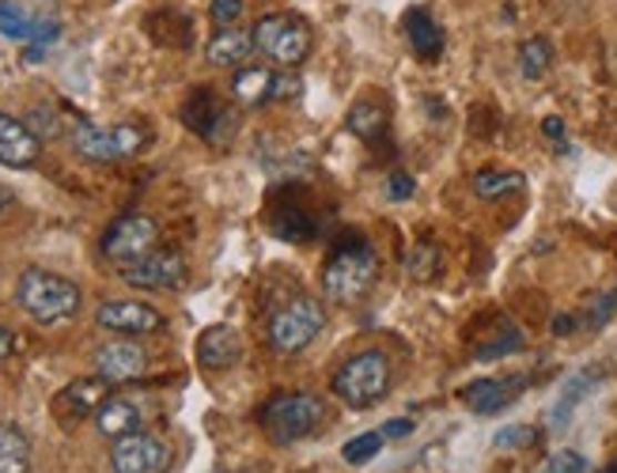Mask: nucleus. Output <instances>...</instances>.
<instances>
[{
  "instance_id": "obj_1",
  "label": "nucleus",
  "mask_w": 617,
  "mask_h": 473,
  "mask_svg": "<svg viewBox=\"0 0 617 473\" xmlns=\"http://www.w3.org/2000/svg\"><path fill=\"white\" fill-rule=\"evenodd\" d=\"M375 276H380V254L356 239V243L337 246L322 265V295L341 308H353L372 292Z\"/></svg>"
},
{
  "instance_id": "obj_2",
  "label": "nucleus",
  "mask_w": 617,
  "mask_h": 473,
  "mask_svg": "<svg viewBox=\"0 0 617 473\" xmlns=\"http://www.w3.org/2000/svg\"><path fill=\"white\" fill-rule=\"evenodd\" d=\"M16 303H20L34 322L53 326V322H64L80 311V289L58 273L27 269L20 276V284H16Z\"/></svg>"
},
{
  "instance_id": "obj_3",
  "label": "nucleus",
  "mask_w": 617,
  "mask_h": 473,
  "mask_svg": "<svg viewBox=\"0 0 617 473\" xmlns=\"http://www.w3.org/2000/svg\"><path fill=\"white\" fill-rule=\"evenodd\" d=\"M391 391V360L380 349H364L348 356L334 375V394L348 410H372Z\"/></svg>"
},
{
  "instance_id": "obj_4",
  "label": "nucleus",
  "mask_w": 617,
  "mask_h": 473,
  "mask_svg": "<svg viewBox=\"0 0 617 473\" xmlns=\"http://www.w3.org/2000/svg\"><path fill=\"white\" fill-rule=\"evenodd\" d=\"M254 50L273 64H281V69H296L315 50V34H311V23L303 16L273 12L254 23Z\"/></svg>"
},
{
  "instance_id": "obj_5",
  "label": "nucleus",
  "mask_w": 617,
  "mask_h": 473,
  "mask_svg": "<svg viewBox=\"0 0 617 473\" xmlns=\"http://www.w3.org/2000/svg\"><path fill=\"white\" fill-rule=\"evenodd\" d=\"M326 421V405L315 394H277L262 405V429L273 443H300Z\"/></svg>"
},
{
  "instance_id": "obj_6",
  "label": "nucleus",
  "mask_w": 617,
  "mask_h": 473,
  "mask_svg": "<svg viewBox=\"0 0 617 473\" xmlns=\"http://www.w3.org/2000/svg\"><path fill=\"white\" fill-rule=\"evenodd\" d=\"M322 326H326V311H322V303L311 300V295H296V300L281 303V308L270 314L265 338H270V345L277 352L292 356V352L307 349L322 333Z\"/></svg>"
},
{
  "instance_id": "obj_7",
  "label": "nucleus",
  "mask_w": 617,
  "mask_h": 473,
  "mask_svg": "<svg viewBox=\"0 0 617 473\" xmlns=\"http://www.w3.org/2000/svg\"><path fill=\"white\" fill-rule=\"evenodd\" d=\"M144 144H149V129L133 122H118V125L80 122L72 129V148L91 163H122L129 155L141 152Z\"/></svg>"
},
{
  "instance_id": "obj_8",
  "label": "nucleus",
  "mask_w": 617,
  "mask_h": 473,
  "mask_svg": "<svg viewBox=\"0 0 617 473\" xmlns=\"http://www.w3.org/2000/svg\"><path fill=\"white\" fill-rule=\"evenodd\" d=\"M155 239H160V224L144 212H125L103 231V254L114 265H133L136 258L152 254Z\"/></svg>"
},
{
  "instance_id": "obj_9",
  "label": "nucleus",
  "mask_w": 617,
  "mask_h": 473,
  "mask_svg": "<svg viewBox=\"0 0 617 473\" xmlns=\"http://www.w3.org/2000/svg\"><path fill=\"white\" fill-rule=\"evenodd\" d=\"M110 466H114V473H168L171 447L149 432L122 435L110 447Z\"/></svg>"
},
{
  "instance_id": "obj_10",
  "label": "nucleus",
  "mask_w": 617,
  "mask_h": 473,
  "mask_svg": "<svg viewBox=\"0 0 617 473\" xmlns=\"http://www.w3.org/2000/svg\"><path fill=\"white\" fill-rule=\"evenodd\" d=\"M122 281L133 284V289H149V292H168L179 289L186 281V258L179 250H152V254L136 258L133 265H122Z\"/></svg>"
},
{
  "instance_id": "obj_11",
  "label": "nucleus",
  "mask_w": 617,
  "mask_h": 473,
  "mask_svg": "<svg viewBox=\"0 0 617 473\" xmlns=\"http://www.w3.org/2000/svg\"><path fill=\"white\" fill-rule=\"evenodd\" d=\"M95 322L110 333H155L163 330V314L136 300H110L95 311Z\"/></svg>"
},
{
  "instance_id": "obj_12",
  "label": "nucleus",
  "mask_w": 617,
  "mask_h": 473,
  "mask_svg": "<svg viewBox=\"0 0 617 473\" xmlns=\"http://www.w3.org/2000/svg\"><path fill=\"white\" fill-rule=\"evenodd\" d=\"M95 368L99 379H107V383H133L149 371V356L133 341H110L95 352Z\"/></svg>"
},
{
  "instance_id": "obj_13",
  "label": "nucleus",
  "mask_w": 617,
  "mask_h": 473,
  "mask_svg": "<svg viewBox=\"0 0 617 473\" xmlns=\"http://www.w3.org/2000/svg\"><path fill=\"white\" fill-rule=\"evenodd\" d=\"M107 379H77L53 397V413L61 421H80V416H95L99 405L107 402Z\"/></svg>"
},
{
  "instance_id": "obj_14",
  "label": "nucleus",
  "mask_w": 617,
  "mask_h": 473,
  "mask_svg": "<svg viewBox=\"0 0 617 473\" xmlns=\"http://www.w3.org/2000/svg\"><path fill=\"white\" fill-rule=\"evenodd\" d=\"M42 141L31 133V125L12 114H0V163L4 167H31L39 160Z\"/></svg>"
},
{
  "instance_id": "obj_15",
  "label": "nucleus",
  "mask_w": 617,
  "mask_h": 473,
  "mask_svg": "<svg viewBox=\"0 0 617 473\" xmlns=\"http://www.w3.org/2000/svg\"><path fill=\"white\" fill-rule=\"evenodd\" d=\"M239 356H243V341H239V333L232 326H209L198 338V360H201V368L227 371V368L239 364Z\"/></svg>"
},
{
  "instance_id": "obj_16",
  "label": "nucleus",
  "mask_w": 617,
  "mask_h": 473,
  "mask_svg": "<svg viewBox=\"0 0 617 473\" xmlns=\"http://www.w3.org/2000/svg\"><path fill=\"white\" fill-rule=\"evenodd\" d=\"M0 34L20 42H53L61 34L58 23H34L31 12L20 8L16 0H0Z\"/></svg>"
},
{
  "instance_id": "obj_17",
  "label": "nucleus",
  "mask_w": 617,
  "mask_h": 473,
  "mask_svg": "<svg viewBox=\"0 0 617 473\" xmlns=\"http://www.w3.org/2000/svg\"><path fill=\"white\" fill-rule=\"evenodd\" d=\"M405 39H409L413 53H417L421 61H436L439 53H444V27H439L425 8H413L409 16H405Z\"/></svg>"
},
{
  "instance_id": "obj_18",
  "label": "nucleus",
  "mask_w": 617,
  "mask_h": 473,
  "mask_svg": "<svg viewBox=\"0 0 617 473\" xmlns=\"http://www.w3.org/2000/svg\"><path fill=\"white\" fill-rule=\"evenodd\" d=\"M523 391V379H477L466 386V405L474 413H496Z\"/></svg>"
},
{
  "instance_id": "obj_19",
  "label": "nucleus",
  "mask_w": 617,
  "mask_h": 473,
  "mask_svg": "<svg viewBox=\"0 0 617 473\" xmlns=\"http://www.w3.org/2000/svg\"><path fill=\"white\" fill-rule=\"evenodd\" d=\"M95 429L107 435V440H122V435L141 432V410H136L129 397H107L95 413Z\"/></svg>"
},
{
  "instance_id": "obj_20",
  "label": "nucleus",
  "mask_w": 617,
  "mask_h": 473,
  "mask_svg": "<svg viewBox=\"0 0 617 473\" xmlns=\"http://www.w3.org/2000/svg\"><path fill=\"white\" fill-rule=\"evenodd\" d=\"M603 379V371L598 368H584V371H576L573 379L565 383V391H560V397L554 402V410H549V429L560 432V429H568V416H573V410L579 402L587 397V391Z\"/></svg>"
},
{
  "instance_id": "obj_21",
  "label": "nucleus",
  "mask_w": 617,
  "mask_h": 473,
  "mask_svg": "<svg viewBox=\"0 0 617 473\" xmlns=\"http://www.w3.org/2000/svg\"><path fill=\"white\" fill-rule=\"evenodd\" d=\"M182 118H186L190 129H198L201 137H209V141H220L216 125H232V114H227V110L220 107L205 88L193 91V99L186 103V110H182Z\"/></svg>"
},
{
  "instance_id": "obj_22",
  "label": "nucleus",
  "mask_w": 617,
  "mask_h": 473,
  "mask_svg": "<svg viewBox=\"0 0 617 473\" xmlns=\"http://www.w3.org/2000/svg\"><path fill=\"white\" fill-rule=\"evenodd\" d=\"M345 125H348V133L361 137V141H380L386 133V107L375 103V99H356L345 114Z\"/></svg>"
},
{
  "instance_id": "obj_23",
  "label": "nucleus",
  "mask_w": 617,
  "mask_h": 473,
  "mask_svg": "<svg viewBox=\"0 0 617 473\" xmlns=\"http://www.w3.org/2000/svg\"><path fill=\"white\" fill-rule=\"evenodd\" d=\"M209 61L213 64H239L254 53V31H239V27H224L216 39L209 42Z\"/></svg>"
},
{
  "instance_id": "obj_24",
  "label": "nucleus",
  "mask_w": 617,
  "mask_h": 473,
  "mask_svg": "<svg viewBox=\"0 0 617 473\" xmlns=\"http://www.w3.org/2000/svg\"><path fill=\"white\" fill-rule=\"evenodd\" d=\"M0 473H31V440L16 424H0Z\"/></svg>"
},
{
  "instance_id": "obj_25",
  "label": "nucleus",
  "mask_w": 617,
  "mask_h": 473,
  "mask_svg": "<svg viewBox=\"0 0 617 473\" xmlns=\"http://www.w3.org/2000/svg\"><path fill=\"white\" fill-rule=\"evenodd\" d=\"M232 91H235V99L243 107L270 103V99H273V72L270 69H239Z\"/></svg>"
},
{
  "instance_id": "obj_26",
  "label": "nucleus",
  "mask_w": 617,
  "mask_h": 473,
  "mask_svg": "<svg viewBox=\"0 0 617 473\" xmlns=\"http://www.w3.org/2000/svg\"><path fill=\"white\" fill-rule=\"evenodd\" d=\"M554 64V46L546 39H527L519 46V72L527 80H542Z\"/></svg>"
},
{
  "instance_id": "obj_27",
  "label": "nucleus",
  "mask_w": 617,
  "mask_h": 473,
  "mask_svg": "<svg viewBox=\"0 0 617 473\" xmlns=\"http://www.w3.org/2000/svg\"><path fill=\"white\" fill-rule=\"evenodd\" d=\"M523 190V174L519 171H482L474 179V193L485 201H496L504 198V193H515Z\"/></svg>"
},
{
  "instance_id": "obj_28",
  "label": "nucleus",
  "mask_w": 617,
  "mask_h": 473,
  "mask_svg": "<svg viewBox=\"0 0 617 473\" xmlns=\"http://www.w3.org/2000/svg\"><path fill=\"white\" fill-rule=\"evenodd\" d=\"M380 451H383V432H364L341 447V459H345L348 466H364V462H372Z\"/></svg>"
},
{
  "instance_id": "obj_29",
  "label": "nucleus",
  "mask_w": 617,
  "mask_h": 473,
  "mask_svg": "<svg viewBox=\"0 0 617 473\" xmlns=\"http://www.w3.org/2000/svg\"><path fill=\"white\" fill-rule=\"evenodd\" d=\"M273 231H277L281 239H289V243H307V239L315 235V224H311L300 209H289L284 212V220L281 217L273 220Z\"/></svg>"
},
{
  "instance_id": "obj_30",
  "label": "nucleus",
  "mask_w": 617,
  "mask_h": 473,
  "mask_svg": "<svg viewBox=\"0 0 617 473\" xmlns=\"http://www.w3.org/2000/svg\"><path fill=\"white\" fill-rule=\"evenodd\" d=\"M523 349V333L508 326L504 330V338H496L493 345H482L477 349V360H496V356H508V352H519Z\"/></svg>"
},
{
  "instance_id": "obj_31",
  "label": "nucleus",
  "mask_w": 617,
  "mask_h": 473,
  "mask_svg": "<svg viewBox=\"0 0 617 473\" xmlns=\"http://www.w3.org/2000/svg\"><path fill=\"white\" fill-rule=\"evenodd\" d=\"M584 470H587V462L579 451H557V454H549L546 466L538 473H584Z\"/></svg>"
},
{
  "instance_id": "obj_32",
  "label": "nucleus",
  "mask_w": 617,
  "mask_h": 473,
  "mask_svg": "<svg viewBox=\"0 0 617 473\" xmlns=\"http://www.w3.org/2000/svg\"><path fill=\"white\" fill-rule=\"evenodd\" d=\"M243 16V0H213V23L216 27H235Z\"/></svg>"
},
{
  "instance_id": "obj_33",
  "label": "nucleus",
  "mask_w": 617,
  "mask_h": 473,
  "mask_svg": "<svg viewBox=\"0 0 617 473\" xmlns=\"http://www.w3.org/2000/svg\"><path fill=\"white\" fill-rule=\"evenodd\" d=\"M413 190H417V185H413L409 174H391V182H386V193H391L394 201L413 198Z\"/></svg>"
},
{
  "instance_id": "obj_34",
  "label": "nucleus",
  "mask_w": 617,
  "mask_h": 473,
  "mask_svg": "<svg viewBox=\"0 0 617 473\" xmlns=\"http://www.w3.org/2000/svg\"><path fill=\"white\" fill-rule=\"evenodd\" d=\"M534 432L530 429H504L496 435V447H519V443H530Z\"/></svg>"
},
{
  "instance_id": "obj_35",
  "label": "nucleus",
  "mask_w": 617,
  "mask_h": 473,
  "mask_svg": "<svg viewBox=\"0 0 617 473\" xmlns=\"http://www.w3.org/2000/svg\"><path fill=\"white\" fill-rule=\"evenodd\" d=\"M614 303H617V295H598V303H595V311H591V326H603L606 319L614 314Z\"/></svg>"
},
{
  "instance_id": "obj_36",
  "label": "nucleus",
  "mask_w": 617,
  "mask_h": 473,
  "mask_svg": "<svg viewBox=\"0 0 617 473\" xmlns=\"http://www.w3.org/2000/svg\"><path fill=\"white\" fill-rule=\"evenodd\" d=\"M409 432H413V421H405V416H394V421L383 424V440H405Z\"/></svg>"
},
{
  "instance_id": "obj_37",
  "label": "nucleus",
  "mask_w": 617,
  "mask_h": 473,
  "mask_svg": "<svg viewBox=\"0 0 617 473\" xmlns=\"http://www.w3.org/2000/svg\"><path fill=\"white\" fill-rule=\"evenodd\" d=\"M300 91V80L292 77H273V99H292Z\"/></svg>"
},
{
  "instance_id": "obj_38",
  "label": "nucleus",
  "mask_w": 617,
  "mask_h": 473,
  "mask_svg": "<svg viewBox=\"0 0 617 473\" xmlns=\"http://www.w3.org/2000/svg\"><path fill=\"white\" fill-rule=\"evenodd\" d=\"M16 352V338H12V330H4L0 326V360H8Z\"/></svg>"
},
{
  "instance_id": "obj_39",
  "label": "nucleus",
  "mask_w": 617,
  "mask_h": 473,
  "mask_svg": "<svg viewBox=\"0 0 617 473\" xmlns=\"http://www.w3.org/2000/svg\"><path fill=\"white\" fill-rule=\"evenodd\" d=\"M542 129H546V137H554V141H560V137H565V125H560V118H546V122H542Z\"/></svg>"
},
{
  "instance_id": "obj_40",
  "label": "nucleus",
  "mask_w": 617,
  "mask_h": 473,
  "mask_svg": "<svg viewBox=\"0 0 617 473\" xmlns=\"http://www.w3.org/2000/svg\"><path fill=\"white\" fill-rule=\"evenodd\" d=\"M576 326V319H568V314H560V319H554V333H560V338H565L568 330Z\"/></svg>"
},
{
  "instance_id": "obj_41",
  "label": "nucleus",
  "mask_w": 617,
  "mask_h": 473,
  "mask_svg": "<svg viewBox=\"0 0 617 473\" xmlns=\"http://www.w3.org/2000/svg\"><path fill=\"white\" fill-rule=\"evenodd\" d=\"M8 205H12V190H8V185H0V212H4Z\"/></svg>"
},
{
  "instance_id": "obj_42",
  "label": "nucleus",
  "mask_w": 617,
  "mask_h": 473,
  "mask_svg": "<svg viewBox=\"0 0 617 473\" xmlns=\"http://www.w3.org/2000/svg\"><path fill=\"white\" fill-rule=\"evenodd\" d=\"M606 473H617V462H614V466H606Z\"/></svg>"
}]
</instances>
